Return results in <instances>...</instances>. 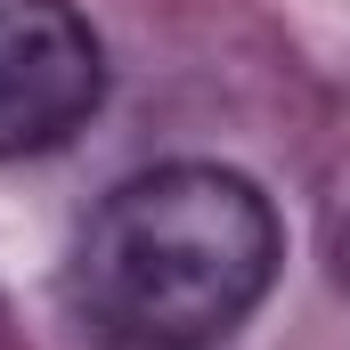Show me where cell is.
Wrapping results in <instances>:
<instances>
[{
	"label": "cell",
	"instance_id": "obj_1",
	"mask_svg": "<svg viewBox=\"0 0 350 350\" xmlns=\"http://www.w3.org/2000/svg\"><path fill=\"white\" fill-rule=\"evenodd\" d=\"M277 253V212L245 172L155 163L90 212L74 310L122 350H212L261 310Z\"/></svg>",
	"mask_w": 350,
	"mask_h": 350
},
{
	"label": "cell",
	"instance_id": "obj_2",
	"mask_svg": "<svg viewBox=\"0 0 350 350\" xmlns=\"http://www.w3.org/2000/svg\"><path fill=\"white\" fill-rule=\"evenodd\" d=\"M106 98V49L74 0H0V163L74 139Z\"/></svg>",
	"mask_w": 350,
	"mask_h": 350
},
{
	"label": "cell",
	"instance_id": "obj_3",
	"mask_svg": "<svg viewBox=\"0 0 350 350\" xmlns=\"http://www.w3.org/2000/svg\"><path fill=\"white\" fill-rule=\"evenodd\" d=\"M342 285H350V237H342Z\"/></svg>",
	"mask_w": 350,
	"mask_h": 350
}]
</instances>
